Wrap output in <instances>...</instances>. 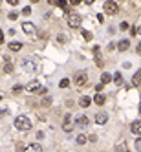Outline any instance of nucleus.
<instances>
[{"label":"nucleus","instance_id":"obj_1","mask_svg":"<svg viewBox=\"0 0 141 152\" xmlns=\"http://www.w3.org/2000/svg\"><path fill=\"white\" fill-rule=\"evenodd\" d=\"M15 127H17L18 130H31L33 123H31L29 117H26V115H18L17 119H15Z\"/></svg>","mask_w":141,"mask_h":152},{"label":"nucleus","instance_id":"obj_2","mask_svg":"<svg viewBox=\"0 0 141 152\" xmlns=\"http://www.w3.org/2000/svg\"><path fill=\"white\" fill-rule=\"evenodd\" d=\"M103 9H105V13H106V15H117L119 6H117V2H112V0H105Z\"/></svg>","mask_w":141,"mask_h":152},{"label":"nucleus","instance_id":"obj_3","mask_svg":"<svg viewBox=\"0 0 141 152\" xmlns=\"http://www.w3.org/2000/svg\"><path fill=\"white\" fill-rule=\"evenodd\" d=\"M86 82H88V75H86V72H77L75 75H73V84L75 86H84Z\"/></svg>","mask_w":141,"mask_h":152},{"label":"nucleus","instance_id":"obj_4","mask_svg":"<svg viewBox=\"0 0 141 152\" xmlns=\"http://www.w3.org/2000/svg\"><path fill=\"white\" fill-rule=\"evenodd\" d=\"M81 22H83V20H81V17L75 15V13H70V15H68V26L73 27V30L81 27Z\"/></svg>","mask_w":141,"mask_h":152},{"label":"nucleus","instance_id":"obj_5","mask_svg":"<svg viewBox=\"0 0 141 152\" xmlns=\"http://www.w3.org/2000/svg\"><path fill=\"white\" fill-rule=\"evenodd\" d=\"M62 130H64V132H72V130H73V119H72V115H70V114H66V115H64Z\"/></svg>","mask_w":141,"mask_h":152},{"label":"nucleus","instance_id":"obj_6","mask_svg":"<svg viewBox=\"0 0 141 152\" xmlns=\"http://www.w3.org/2000/svg\"><path fill=\"white\" fill-rule=\"evenodd\" d=\"M22 66H24L26 72H35V70H37L35 61H31V59H24V61H22Z\"/></svg>","mask_w":141,"mask_h":152},{"label":"nucleus","instance_id":"obj_7","mask_svg":"<svg viewBox=\"0 0 141 152\" xmlns=\"http://www.w3.org/2000/svg\"><path fill=\"white\" fill-rule=\"evenodd\" d=\"M22 31H24V33H28V35H33V33L37 31V27L33 26L31 22H22Z\"/></svg>","mask_w":141,"mask_h":152},{"label":"nucleus","instance_id":"obj_8","mask_svg":"<svg viewBox=\"0 0 141 152\" xmlns=\"http://www.w3.org/2000/svg\"><path fill=\"white\" fill-rule=\"evenodd\" d=\"M130 130H132V134H136V136H141V119H136L130 125Z\"/></svg>","mask_w":141,"mask_h":152},{"label":"nucleus","instance_id":"obj_9","mask_svg":"<svg viewBox=\"0 0 141 152\" xmlns=\"http://www.w3.org/2000/svg\"><path fill=\"white\" fill-rule=\"evenodd\" d=\"M106 121H108V115H106L105 112H97L95 114V123L97 125H105Z\"/></svg>","mask_w":141,"mask_h":152},{"label":"nucleus","instance_id":"obj_10","mask_svg":"<svg viewBox=\"0 0 141 152\" xmlns=\"http://www.w3.org/2000/svg\"><path fill=\"white\" fill-rule=\"evenodd\" d=\"M39 88H40V84H39V81H31L28 86H26V90H28L29 94H37L39 92Z\"/></svg>","mask_w":141,"mask_h":152},{"label":"nucleus","instance_id":"obj_11","mask_svg":"<svg viewBox=\"0 0 141 152\" xmlns=\"http://www.w3.org/2000/svg\"><path fill=\"white\" fill-rule=\"evenodd\" d=\"M92 105V97H88V95H83V97L79 99V106H83V108H88Z\"/></svg>","mask_w":141,"mask_h":152},{"label":"nucleus","instance_id":"obj_12","mask_svg":"<svg viewBox=\"0 0 141 152\" xmlns=\"http://www.w3.org/2000/svg\"><path fill=\"white\" fill-rule=\"evenodd\" d=\"M93 103H95V105H99V106H103L105 103H106V97L103 94H95V97H93Z\"/></svg>","mask_w":141,"mask_h":152},{"label":"nucleus","instance_id":"obj_13","mask_svg":"<svg viewBox=\"0 0 141 152\" xmlns=\"http://www.w3.org/2000/svg\"><path fill=\"white\" fill-rule=\"evenodd\" d=\"M4 72L6 73H11L13 72V63H11V59H8V57L4 59Z\"/></svg>","mask_w":141,"mask_h":152},{"label":"nucleus","instance_id":"obj_14","mask_svg":"<svg viewBox=\"0 0 141 152\" xmlns=\"http://www.w3.org/2000/svg\"><path fill=\"white\" fill-rule=\"evenodd\" d=\"M24 150H31V152H40L42 150V147H40L39 143H31V145H26Z\"/></svg>","mask_w":141,"mask_h":152},{"label":"nucleus","instance_id":"obj_15","mask_svg":"<svg viewBox=\"0 0 141 152\" xmlns=\"http://www.w3.org/2000/svg\"><path fill=\"white\" fill-rule=\"evenodd\" d=\"M128 48H130V42H128L126 39H125V40H121V42L117 44V50H119V51H126Z\"/></svg>","mask_w":141,"mask_h":152},{"label":"nucleus","instance_id":"obj_16","mask_svg":"<svg viewBox=\"0 0 141 152\" xmlns=\"http://www.w3.org/2000/svg\"><path fill=\"white\" fill-rule=\"evenodd\" d=\"M77 125L79 127H86V125H88V123H90V119H88V117H86V115H81V117H77Z\"/></svg>","mask_w":141,"mask_h":152},{"label":"nucleus","instance_id":"obj_17","mask_svg":"<svg viewBox=\"0 0 141 152\" xmlns=\"http://www.w3.org/2000/svg\"><path fill=\"white\" fill-rule=\"evenodd\" d=\"M9 50H11V51L22 50V42H17V40H13V42H9Z\"/></svg>","mask_w":141,"mask_h":152},{"label":"nucleus","instance_id":"obj_18","mask_svg":"<svg viewBox=\"0 0 141 152\" xmlns=\"http://www.w3.org/2000/svg\"><path fill=\"white\" fill-rule=\"evenodd\" d=\"M112 81L116 82L117 86H121V84H123V75H121V73H116V75H114V77H112Z\"/></svg>","mask_w":141,"mask_h":152},{"label":"nucleus","instance_id":"obj_19","mask_svg":"<svg viewBox=\"0 0 141 152\" xmlns=\"http://www.w3.org/2000/svg\"><path fill=\"white\" fill-rule=\"evenodd\" d=\"M55 4H57V6H59V8L62 9V11H68V2H66V0H57Z\"/></svg>","mask_w":141,"mask_h":152},{"label":"nucleus","instance_id":"obj_20","mask_svg":"<svg viewBox=\"0 0 141 152\" xmlns=\"http://www.w3.org/2000/svg\"><path fill=\"white\" fill-rule=\"evenodd\" d=\"M95 66H97V68H103V66H105V61H103V57H101V53L95 55Z\"/></svg>","mask_w":141,"mask_h":152},{"label":"nucleus","instance_id":"obj_21","mask_svg":"<svg viewBox=\"0 0 141 152\" xmlns=\"http://www.w3.org/2000/svg\"><path fill=\"white\" fill-rule=\"evenodd\" d=\"M110 81H112V75L110 73H103V75H101V82H103V84H108Z\"/></svg>","mask_w":141,"mask_h":152},{"label":"nucleus","instance_id":"obj_22","mask_svg":"<svg viewBox=\"0 0 141 152\" xmlns=\"http://www.w3.org/2000/svg\"><path fill=\"white\" fill-rule=\"evenodd\" d=\"M132 82H134L136 86H139V84H141V72H136V75L132 77Z\"/></svg>","mask_w":141,"mask_h":152},{"label":"nucleus","instance_id":"obj_23","mask_svg":"<svg viewBox=\"0 0 141 152\" xmlns=\"http://www.w3.org/2000/svg\"><path fill=\"white\" fill-rule=\"evenodd\" d=\"M86 141H88V136H84V134H79V136H77V143H79V145H84Z\"/></svg>","mask_w":141,"mask_h":152},{"label":"nucleus","instance_id":"obj_24","mask_svg":"<svg viewBox=\"0 0 141 152\" xmlns=\"http://www.w3.org/2000/svg\"><path fill=\"white\" fill-rule=\"evenodd\" d=\"M59 86H60V88H68V86H70V81H68V79H62V81L59 82Z\"/></svg>","mask_w":141,"mask_h":152},{"label":"nucleus","instance_id":"obj_25","mask_svg":"<svg viewBox=\"0 0 141 152\" xmlns=\"http://www.w3.org/2000/svg\"><path fill=\"white\" fill-rule=\"evenodd\" d=\"M22 86H20V84H15V86H13V94H20V92H22Z\"/></svg>","mask_w":141,"mask_h":152},{"label":"nucleus","instance_id":"obj_26","mask_svg":"<svg viewBox=\"0 0 141 152\" xmlns=\"http://www.w3.org/2000/svg\"><path fill=\"white\" fill-rule=\"evenodd\" d=\"M83 37H84V40H92V37H93V35H92L90 31H83Z\"/></svg>","mask_w":141,"mask_h":152},{"label":"nucleus","instance_id":"obj_27","mask_svg":"<svg viewBox=\"0 0 141 152\" xmlns=\"http://www.w3.org/2000/svg\"><path fill=\"white\" fill-rule=\"evenodd\" d=\"M51 105V97H44L42 99V106H50Z\"/></svg>","mask_w":141,"mask_h":152},{"label":"nucleus","instance_id":"obj_28","mask_svg":"<svg viewBox=\"0 0 141 152\" xmlns=\"http://www.w3.org/2000/svg\"><path fill=\"white\" fill-rule=\"evenodd\" d=\"M22 15H26V17L31 15V8H24V9H22Z\"/></svg>","mask_w":141,"mask_h":152},{"label":"nucleus","instance_id":"obj_29","mask_svg":"<svg viewBox=\"0 0 141 152\" xmlns=\"http://www.w3.org/2000/svg\"><path fill=\"white\" fill-rule=\"evenodd\" d=\"M88 141H92V143H95V141H97V136H95V134H92V136H88Z\"/></svg>","mask_w":141,"mask_h":152},{"label":"nucleus","instance_id":"obj_30","mask_svg":"<svg viewBox=\"0 0 141 152\" xmlns=\"http://www.w3.org/2000/svg\"><path fill=\"white\" fill-rule=\"evenodd\" d=\"M17 18H18V15H17L15 11H13V13H9V20H17Z\"/></svg>","mask_w":141,"mask_h":152},{"label":"nucleus","instance_id":"obj_31","mask_svg":"<svg viewBox=\"0 0 141 152\" xmlns=\"http://www.w3.org/2000/svg\"><path fill=\"white\" fill-rule=\"evenodd\" d=\"M136 148L141 150V137H137V139H136Z\"/></svg>","mask_w":141,"mask_h":152},{"label":"nucleus","instance_id":"obj_32","mask_svg":"<svg viewBox=\"0 0 141 152\" xmlns=\"http://www.w3.org/2000/svg\"><path fill=\"white\" fill-rule=\"evenodd\" d=\"M81 2H83V0H70V4H72V6H79Z\"/></svg>","mask_w":141,"mask_h":152},{"label":"nucleus","instance_id":"obj_33","mask_svg":"<svg viewBox=\"0 0 141 152\" xmlns=\"http://www.w3.org/2000/svg\"><path fill=\"white\" fill-rule=\"evenodd\" d=\"M57 40H59V42H60V44H64V42H66V37H62V35H59V39H57Z\"/></svg>","mask_w":141,"mask_h":152},{"label":"nucleus","instance_id":"obj_34","mask_svg":"<svg viewBox=\"0 0 141 152\" xmlns=\"http://www.w3.org/2000/svg\"><path fill=\"white\" fill-rule=\"evenodd\" d=\"M97 53H101V48L99 46H93V55H97Z\"/></svg>","mask_w":141,"mask_h":152},{"label":"nucleus","instance_id":"obj_35","mask_svg":"<svg viewBox=\"0 0 141 152\" xmlns=\"http://www.w3.org/2000/svg\"><path fill=\"white\" fill-rule=\"evenodd\" d=\"M9 6H18V0H8Z\"/></svg>","mask_w":141,"mask_h":152},{"label":"nucleus","instance_id":"obj_36","mask_svg":"<svg viewBox=\"0 0 141 152\" xmlns=\"http://www.w3.org/2000/svg\"><path fill=\"white\" fill-rule=\"evenodd\" d=\"M0 44H4V31L0 30Z\"/></svg>","mask_w":141,"mask_h":152},{"label":"nucleus","instance_id":"obj_37","mask_svg":"<svg viewBox=\"0 0 141 152\" xmlns=\"http://www.w3.org/2000/svg\"><path fill=\"white\" fill-rule=\"evenodd\" d=\"M121 30H128V24H126V22H121Z\"/></svg>","mask_w":141,"mask_h":152},{"label":"nucleus","instance_id":"obj_38","mask_svg":"<svg viewBox=\"0 0 141 152\" xmlns=\"http://www.w3.org/2000/svg\"><path fill=\"white\" fill-rule=\"evenodd\" d=\"M83 2H84V4H88V6H92L93 2H95V0H83Z\"/></svg>","mask_w":141,"mask_h":152},{"label":"nucleus","instance_id":"obj_39","mask_svg":"<svg viewBox=\"0 0 141 152\" xmlns=\"http://www.w3.org/2000/svg\"><path fill=\"white\" fill-rule=\"evenodd\" d=\"M6 114H8V112H6V110H0V119H2V117H4Z\"/></svg>","mask_w":141,"mask_h":152},{"label":"nucleus","instance_id":"obj_40","mask_svg":"<svg viewBox=\"0 0 141 152\" xmlns=\"http://www.w3.org/2000/svg\"><path fill=\"white\" fill-rule=\"evenodd\" d=\"M137 53H141V42L137 44Z\"/></svg>","mask_w":141,"mask_h":152},{"label":"nucleus","instance_id":"obj_41","mask_svg":"<svg viewBox=\"0 0 141 152\" xmlns=\"http://www.w3.org/2000/svg\"><path fill=\"white\" fill-rule=\"evenodd\" d=\"M137 33H139V35H141V26H139V27H137Z\"/></svg>","mask_w":141,"mask_h":152},{"label":"nucleus","instance_id":"obj_42","mask_svg":"<svg viewBox=\"0 0 141 152\" xmlns=\"http://www.w3.org/2000/svg\"><path fill=\"white\" fill-rule=\"evenodd\" d=\"M31 2H33V4H37V2H39V0H31Z\"/></svg>","mask_w":141,"mask_h":152},{"label":"nucleus","instance_id":"obj_43","mask_svg":"<svg viewBox=\"0 0 141 152\" xmlns=\"http://www.w3.org/2000/svg\"><path fill=\"white\" fill-rule=\"evenodd\" d=\"M0 8H2V0H0Z\"/></svg>","mask_w":141,"mask_h":152},{"label":"nucleus","instance_id":"obj_44","mask_svg":"<svg viewBox=\"0 0 141 152\" xmlns=\"http://www.w3.org/2000/svg\"><path fill=\"white\" fill-rule=\"evenodd\" d=\"M0 101H2V95H0Z\"/></svg>","mask_w":141,"mask_h":152},{"label":"nucleus","instance_id":"obj_45","mask_svg":"<svg viewBox=\"0 0 141 152\" xmlns=\"http://www.w3.org/2000/svg\"><path fill=\"white\" fill-rule=\"evenodd\" d=\"M139 112H141V106H139Z\"/></svg>","mask_w":141,"mask_h":152}]
</instances>
